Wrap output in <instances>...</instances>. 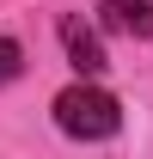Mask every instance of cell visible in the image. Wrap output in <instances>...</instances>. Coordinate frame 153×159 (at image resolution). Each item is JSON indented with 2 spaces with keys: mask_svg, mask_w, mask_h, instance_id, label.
<instances>
[{
  "mask_svg": "<svg viewBox=\"0 0 153 159\" xmlns=\"http://www.w3.org/2000/svg\"><path fill=\"white\" fill-rule=\"evenodd\" d=\"M55 129L74 135V141H110L123 129V104L92 80H74V86L55 92Z\"/></svg>",
  "mask_w": 153,
  "mask_h": 159,
  "instance_id": "6da1fadb",
  "label": "cell"
},
{
  "mask_svg": "<svg viewBox=\"0 0 153 159\" xmlns=\"http://www.w3.org/2000/svg\"><path fill=\"white\" fill-rule=\"evenodd\" d=\"M61 49H67V61H74V74H80V80H98L104 67H110L104 37H98V31L80 19V12H67V19H61Z\"/></svg>",
  "mask_w": 153,
  "mask_h": 159,
  "instance_id": "7a4b0ae2",
  "label": "cell"
},
{
  "mask_svg": "<svg viewBox=\"0 0 153 159\" xmlns=\"http://www.w3.org/2000/svg\"><path fill=\"white\" fill-rule=\"evenodd\" d=\"M98 25L116 37H153V0H98Z\"/></svg>",
  "mask_w": 153,
  "mask_h": 159,
  "instance_id": "3957f363",
  "label": "cell"
},
{
  "mask_svg": "<svg viewBox=\"0 0 153 159\" xmlns=\"http://www.w3.org/2000/svg\"><path fill=\"white\" fill-rule=\"evenodd\" d=\"M19 74H25V49L6 37V31H0V86H12Z\"/></svg>",
  "mask_w": 153,
  "mask_h": 159,
  "instance_id": "277c9868",
  "label": "cell"
}]
</instances>
